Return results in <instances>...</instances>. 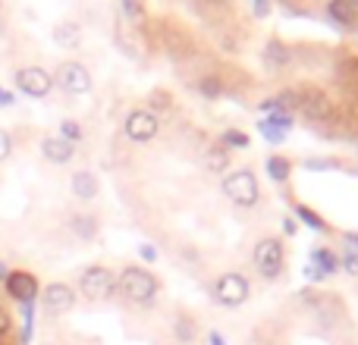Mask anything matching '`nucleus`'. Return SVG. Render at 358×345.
<instances>
[{
	"label": "nucleus",
	"mask_w": 358,
	"mask_h": 345,
	"mask_svg": "<svg viewBox=\"0 0 358 345\" xmlns=\"http://www.w3.org/2000/svg\"><path fill=\"white\" fill-rule=\"evenodd\" d=\"M120 292L136 304H148L157 292V279L142 267H126L123 277H120Z\"/></svg>",
	"instance_id": "nucleus-1"
},
{
	"label": "nucleus",
	"mask_w": 358,
	"mask_h": 345,
	"mask_svg": "<svg viewBox=\"0 0 358 345\" xmlns=\"http://www.w3.org/2000/svg\"><path fill=\"white\" fill-rule=\"evenodd\" d=\"M223 191H227V198L236 201L239 207H255V204H258V182H255V176L248 170H239L223 179Z\"/></svg>",
	"instance_id": "nucleus-2"
},
{
	"label": "nucleus",
	"mask_w": 358,
	"mask_h": 345,
	"mask_svg": "<svg viewBox=\"0 0 358 345\" xmlns=\"http://www.w3.org/2000/svg\"><path fill=\"white\" fill-rule=\"evenodd\" d=\"M113 289H117V283H113V273L107 267H88L82 273V295L88 302H104L113 295Z\"/></svg>",
	"instance_id": "nucleus-3"
},
{
	"label": "nucleus",
	"mask_w": 358,
	"mask_h": 345,
	"mask_svg": "<svg viewBox=\"0 0 358 345\" xmlns=\"http://www.w3.org/2000/svg\"><path fill=\"white\" fill-rule=\"evenodd\" d=\"M255 267L264 279H277L283 270V245L277 239H261L255 248Z\"/></svg>",
	"instance_id": "nucleus-4"
},
{
	"label": "nucleus",
	"mask_w": 358,
	"mask_h": 345,
	"mask_svg": "<svg viewBox=\"0 0 358 345\" xmlns=\"http://www.w3.org/2000/svg\"><path fill=\"white\" fill-rule=\"evenodd\" d=\"M214 298L220 304H227V308H239L248 298V279L242 273H223L214 286Z\"/></svg>",
	"instance_id": "nucleus-5"
},
{
	"label": "nucleus",
	"mask_w": 358,
	"mask_h": 345,
	"mask_svg": "<svg viewBox=\"0 0 358 345\" xmlns=\"http://www.w3.org/2000/svg\"><path fill=\"white\" fill-rule=\"evenodd\" d=\"M54 82L69 94H85L88 88H92V75H88V69L82 66V63H73V60L57 66Z\"/></svg>",
	"instance_id": "nucleus-6"
},
{
	"label": "nucleus",
	"mask_w": 358,
	"mask_h": 345,
	"mask_svg": "<svg viewBox=\"0 0 358 345\" xmlns=\"http://www.w3.org/2000/svg\"><path fill=\"white\" fill-rule=\"evenodd\" d=\"M123 129L132 142H151V138L157 135V117L151 110H132L129 117H126Z\"/></svg>",
	"instance_id": "nucleus-7"
},
{
	"label": "nucleus",
	"mask_w": 358,
	"mask_h": 345,
	"mask_svg": "<svg viewBox=\"0 0 358 345\" xmlns=\"http://www.w3.org/2000/svg\"><path fill=\"white\" fill-rule=\"evenodd\" d=\"M16 85L22 88L25 94H31V98H44V94L54 88V79H50L41 66H25L16 73Z\"/></svg>",
	"instance_id": "nucleus-8"
},
{
	"label": "nucleus",
	"mask_w": 358,
	"mask_h": 345,
	"mask_svg": "<svg viewBox=\"0 0 358 345\" xmlns=\"http://www.w3.org/2000/svg\"><path fill=\"white\" fill-rule=\"evenodd\" d=\"M299 110L305 113L308 119H324V117H330V98L324 91H317V88H302L299 91Z\"/></svg>",
	"instance_id": "nucleus-9"
},
{
	"label": "nucleus",
	"mask_w": 358,
	"mask_h": 345,
	"mask_svg": "<svg viewBox=\"0 0 358 345\" xmlns=\"http://www.w3.org/2000/svg\"><path fill=\"white\" fill-rule=\"evenodd\" d=\"M41 302H44V311H50V314H66V311H73V304H76V292L69 289L66 283H54L44 289Z\"/></svg>",
	"instance_id": "nucleus-10"
},
{
	"label": "nucleus",
	"mask_w": 358,
	"mask_h": 345,
	"mask_svg": "<svg viewBox=\"0 0 358 345\" xmlns=\"http://www.w3.org/2000/svg\"><path fill=\"white\" fill-rule=\"evenodd\" d=\"M6 292H10L16 302H35L38 279L31 277V273H25V270H16V273H10V277H6Z\"/></svg>",
	"instance_id": "nucleus-11"
},
{
	"label": "nucleus",
	"mask_w": 358,
	"mask_h": 345,
	"mask_svg": "<svg viewBox=\"0 0 358 345\" xmlns=\"http://www.w3.org/2000/svg\"><path fill=\"white\" fill-rule=\"evenodd\" d=\"M41 151H44V157L48 161H54V163H66V161H73V145L66 142V138H44L41 142Z\"/></svg>",
	"instance_id": "nucleus-12"
},
{
	"label": "nucleus",
	"mask_w": 358,
	"mask_h": 345,
	"mask_svg": "<svg viewBox=\"0 0 358 345\" xmlns=\"http://www.w3.org/2000/svg\"><path fill=\"white\" fill-rule=\"evenodd\" d=\"M327 10H330V16H334L336 22H343V25H355L358 22V10H355V3H349V0H334Z\"/></svg>",
	"instance_id": "nucleus-13"
},
{
	"label": "nucleus",
	"mask_w": 358,
	"mask_h": 345,
	"mask_svg": "<svg viewBox=\"0 0 358 345\" xmlns=\"http://www.w3.org/2000/svg\"><path fill=\"white\" fill-rule=\"evenodd\" d=\"M79 31L82 29L76 22H60L54 31V38H57V44H63V47H79Z\"/></svg>",
	"instance_id": "nucleus-14"
},
{
	"label": "nucleus",
	"mask_w": 358,
	"mask_h": 345,
	"mask_svg": "<svg viewBox=\"0 0 358 345\" xmlns=\"http://www.w3.org/2000/svg\"><path fill=\"white\" fill-rule=\"evenodd\" d=\"M73 191L79 198H94L98 195V182H94L92 172H76L73 176Z\"/></svg>",
	"instance_id": "nucleus-15"
},
{
	"label": "nucleus",
	"mask_w": 358,
	"mask_h": 345,
	"mask_svg": "<svg viewBox=\"0 0 358 345\" xmlns=\"http://www.w3.org/2000/svg\"><path fill=\"white\" fill-rule=\"evenodd\" d=\"M267 60H271L273 66H286V63H289V50H286L280 41H271L267 44Z\"/></svg>",
	"instance_id": "nucleus-16"
},
{
	"label": "nucleus",
	"mask_w": 358,
	"mask_h": 345,
	"mask_svg": "<svg viewBox=\"0 0 358 345\" xmlns=\"http://www.w3.org/2000/svg\"><path fill=\"white\" fill-rule=\"evenodd\" d=\"M267 172H271V179L283 182V179L289 176V163H286L283 157H271V161H267Z\"/></svg>",
	"instance_id": "nucleus-17"
},
{
	"label": "nucleus",
	"mask_w": 358,
	"mask_h": 345,
	"mask_svg": "<svg viewBox=\"0 0 358 345\" xmlns=\"http://www.w3.org/2000/svg\"><path fill=\"white\" fill-rule=\"evenodd\" d=\"M176 339L179 342H192V339H195V323H192L189 317H179V321H176Z\"/></svg>",
	"instance_id": "nucleus-18"
},
{
	"label": "nucleus",
	"mask_w": 358,
	"mask_h": 345,
	"mask_svg": "<svg viewBox=\"0 0 358 345\" xmlns=\"http://www.w3.org/2000/svg\"><path fill=\"white\" fill-rule=\"evenodd\" d=\"M73 229L82 235V239H92L94 229H98V226H94L92 216H76V220H73Z\"/></svg>",
	"instance_id": "nucleus-19"
},
{
	"label": "nucleus",
	"mask_w": 358,
	"mask_h": 345,
	"mask_svg": "<svg viewBox=\"0 0 358 345\" xmlns=\"http://www.w3.org/2000/svg\"><path fill=\"white\" fill-rule=\"evenodd\" d=\"M315 260H317V267H321L324 273H334L336 270V258L330 251H324V248H317V251H315Z\"/></svg>",
	"instance_id": "nucleus-20"
},
{
	"label": "nucleus",
	"mask_w": 358,
	"mask_h": 345,
	"mask_svg": "<svg viewBox=\"0 0 358 345\" xmlns=\"http://www.w3.org/2000/svg\"><path fill=\"white\" fill-rule=\"evenodd\" d=\"M60 132H63V138H66L69 145H73V142H79V138H82V129H79V123H73V119H66V123L60 126Z\"/></svg>",
	"instance_id": "nucleus-21"
},
{
	"label": "nucleus",
	"mask_w": 358,
	"mask_h": 345,
	"mask_svg": "<svg viewBox=\"0 0 358 345\" xmlns=\"http://www.w3.org/2000/svg\"><path fill=\"white\" fill-rule=\"evenodd\" d=\"M258 129L267 135V142H283V138H286V135H283V129H277V126H271V123H267V119L258 126Z\"/></svg>",
	"instance_id": "nucleus-22"
},
{
	"label": "nucleus",
	"mask_w": 358,
	"mask_h": 345,
	"mask_svg": "<svg viewBox=\"0 0 358 345\" xmlns=\"http://www.w3.org/2000/svg\"><path fill=\"white\" fill-rule=\"evenodd\" d=\"M198 91L208 94V98H217L220 94V82L217 79H201V85H198Z\"/></svg>",
	"instance_id": "nucleus-23"
},
{
	"label": "nucleus",
	"mask_w": 358,
	"mask_h": 345,
	"mask_svg": "<svg viewBox=\"0 0 358 345\" xmlns=\"http://www.w3.org/2000/svg\"><path fill=\"white\" fill-rule=\"evenodd\" d=\"M299 216H302V220L308 223L311 229H324V220H321V216H317V214H311L308 207H299Z\"/></svg>",
	"instance_id": "nucleus-24"
},
{
	"label": "nucleus",
	"mask_w": 358,
	"mask_h": 345,
	"mask_svg": "<svg viewBox=\"0 0 358 345\" xmlns=\"http://www.w3.org/2000/svg\"><path fill=\"white\" fill-rule=\"evenodd\" d=\"M227 145H236V148H245L248 145V138L242 135V132H227V138H223Z\"/></svg>",
	"instance_id": "nucleus-25"
},
{
	"label": "nucleus",
	"mask_w": 358,
	"mask_h": 345,
	"mask_svg": "<svg viewBox=\"0 0 358 345\" xmlns=\"http://www.w3.org/2000/svg\"><path fill=\"white\" fill-rule=\"evenodd\" d=\"M227 167V157H223V151H214L210 154V170H223Z\"/></svg>",
	"instance_id": "nucleus-26"
},
{
	"label": "nucleus",
	"mask_w": 358,
	"mask_h": 345,
	"mask_svg": "<svg viewBox=\"0 0 358 345\" xmlns=\"http://www.w3.org/2000/svg\"><path fill=\"white\" fill-rule=\"evenodd\" d=\"M6 154H10V138H6V132L0 129V161H3Z\"/></svg>",
	"instance_id": "nucleus-27"
},
{
	"label": "nucleus",
	"mask_w": 358,
	"mask_h": 345,
	"mask_svg": "<svg viewBox=\"0 0 358 345\" xmlns=\"http://www.w3.org/2000/svg\"><path fill=\"white\" fill-rule=\"evenodd\" d=\"M6 333H10V314L0 308V336H6Z\"/></svg>",
	"instance_id": "nucleus-28"
},
{
	"label": "nucleus",
	"mask_w": 358,
	"mask_h": 345,
	"mask_svg": "<svg viewBox=\"0 0 358 345\" xmlns=\"http://www.w3.org/2000/svg\"><path fill=\"white\" fill-rule=\"evenodd\" d=\"M138 251H142V258H145V260H157V251H155L151 245H142Z\"/></svg>",
	"instance_id": "nucleus-29"
},
{
	"label": "nucleus",
	"mask_w": 358,
	"mask_h": 345,
	"mask_svg": "<svg viewBox=\"0 0 358 345\" xmlns=\"http://www.w3.org/2000/svg\"><path fill=\"white\" fill-rule=\"evenodd\" d=\"M346 267H349L352 273H358V258H346Z\"/></svg>",
	"instance_id": "nucleus-30"
},
{
	"label": "nucleus",
	"mask_w": 358,
	"mask_h": 345,
	"mask_svg": "<svg viewBox=\"0 0 358 345\" xmlns=\"http://www.w3.org/2000/svg\"><path fill=\"white\" fill-rule=\"evenodd\" d=\"M210 342H214V345H223V339H220L217 333H210Z\"/></svg>",
	"instance_id": "nucleus-31"
},
{
	"label": "nucleus",
	"mask_w": 358,
	"mask_h": 345,
	"mask_svg": "<svg viewBox=\"0 0 358 345\" xmlns=\"http://www.w3.org/2000/svg\"><path fill=\"white\" fill-rule=\"evenodd\" d=\"M0 104H10V94H3V91H0Z\"/></svg>",
	"instance_id": "nucleus-32"
},
{
	"label": "nucleus",
	"mask_w": 358,
	"mask_h": 345,
	"mask_svg": "<svg viewBox=\"0 0 358 345\" xmlns=\"http://www.w3.org/2000/svg\"><path fill=\"white\" fill-rule=\"evenodd\" d=\"M126 10H129V13L136 10V0H126Z\"/></svg>",
	"instance_id": "nucleus-33"
},
{
	"label": "nucleus",
	"mask_w": 358,
	"mask_h": 345,
	"mask_svg": "<svg viewBox=\"0 0 358 345\" xmlns=\"http://www.w3.org/2000/svg\"><path fill=\"white\" fill-rule=\"evenodd\" d=\"M0 277H6V273H3V267H0Z\"/></svg>",
	"instance_id": "nucleus-34"
},
{
	"label": "nucleus",
	"mask_w": 358,
	"mask_h": 345,
	"mask_svg": "<svg viewBox=\"0 0 358 345\" xmlns=\"http://www.w3.org/2000/svg\"><path fill=\"white\" fill-rule=\"evenodd\" d=\"M349 3H358V0H349Z\"/></svg>",
	"instance_id": "nucleus-35"
}]
</instances>
